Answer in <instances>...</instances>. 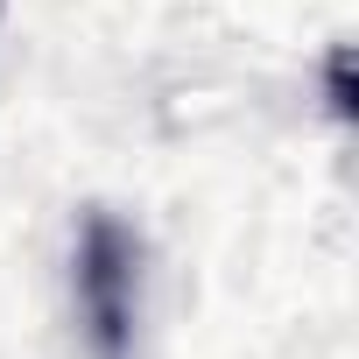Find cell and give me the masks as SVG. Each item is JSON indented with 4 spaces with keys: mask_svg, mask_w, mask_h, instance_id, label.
Masks as SVG:
<instances>
[{
    "mask_svg": "<svg viewBox=\"0 0 359 359\" xmlns=\"http://www.w3.org/2000/svg\"><path fill=\"white\" fill-rule=\"evenodd\" d=\"M331 113L352 120V50H345V43L331 50Z\"/></svg>",
    "mask_w": 359,
    "mask_h": 359,
    "instance_id": "2",
    "label": "cell"
},
{
    "mask_svg": "<svg viewBox=\"0 0 359 359\" xmlns=\"http://www.w3.org/2000/svg\"><path fill=\"white\" fill-rule=\"evenodd\" d=\"M71 289L85 317L92 359H134V324H141V233L113 212L78 219L71 247Z\"/></svg>",
    "mask_w": 359,
    "mask_h": 359,
    "instance_id": "1",
    "label": "cell"
}]
</instances>
